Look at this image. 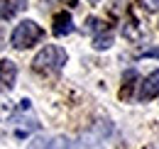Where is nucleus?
<instances>
[{
	"label": "nucleus",
	"mask_w": 159,
	"mask_h": 149,
	"mask_svg": "<svg viewBox=\"0 0 159 149\" xmlns=\"http://www.w3.org/2000/svg\"><path fill=\"white\" fill-rule=\"evenodd\" d=\"M64 64H66V52L57 47V44H47L44 49H42L39 54L34 56V61H32V69L37 71V74H59L61 69H64Z\"/></svg>",
	"instance_id": "obj_1"
},
{
	"label": "nucleus",
	"mask_w": 159,
	"mask_h": 149,
	"mask_svg": "<svg viewBox=\"0 0 159 149\" xmlns=\"http://www.w3.org/2000/svg\"><path fill=\"white\" fill-rule=\"evenodd\" d=\"M42 37H44V29H42L39 25L32 22V20H25V22H20V25L12 29L10 44H12L15 49H30V47H34Z\"/></svg>",
	"instance_id": "obj_2"
},
{
	"label": "nucleus",
	"mask_w": 159,
	"mask_h": 149,
	"mask_svg": "<svg viewBox=\"0 0 159 149\" xmlns=\"http://www.w3.org/2000/svg\"><path fill=\"white\" fill-rule=\"evenodd\" d=\"M86 25H88V29L93 32V47H96L98 52L108 49V47L113 44V29H110L105 22H100V20H96V17H91Z\"/></svg>",
	"instance_id": "obj_3"
},
{
	"label": "nucleus",
	"mask_w": 159,
	"mask_h": 149,
	"mask_svg": "<svg viewBox=\"0 0 159 149\" xmlns=\"http://www.w3.org/2000/svg\"><path fill=\"white\" fill-rule=\"evenodd\" d=\"M15 78H17L15 61L2 59V61H0V91H10V88L15 86Z\"/></svg>",
	"instance_id": "obj_4"
},
{
	"label": "nucleus",
	"mask_w": 159,
	"mask_h": 149,
	"mask_svg": "<svg viewBox=\"0 0 159 149\" xmlns=\"http://www.w3.org/2000/svg\"><path fill=\"white\" fill-rule=\"evenodd\" d=\"M27 149H69V142L64 137H37Z\"/></svg>",
	"instance_id": "obj_5"
},
{
	"label": "nucleus",
	"mask_w": 159,
	"mask_h": 149,
	"mask_svg": "<svg viewBox=\"0 0 159 149\" xmlns=\"http://www.w3.org/2000/svg\"><path fill=\"white\" fill-rule=\"evenodd\" d=\"M159 95V71H152L142 81V93H139V100H152Z\"/></svg>",
	"instance_id": "obj_6"
},
{
	"label": "nucleus",
	"mask_w": 159,
	"mask_h": 149,
	"mask_svg": "<svg viewBox=\"0 0 159 149\" xmlns=\"http://www.w3.org/2000/svg\"><path fill=\"white\" fill-rule=\"evenodd\" d=\"M71 32H74L71 15H69V12H57V15H54V34H57V37H64V34H71Z\"/></svg>",
	"instance_id": "obj_7"
},
{
	"label": "nucleus",
	"mask_w": 159,
	"mask_h": 149,
	"mask_svg": "<svg viewBox=\"0 0 159 149\" xmlns=\"http://www.w3.org/2000/svg\"><path fill=\"white\" fill-rule=\"evenodd\" d=\"M22 7H25V0H0V20L15 17Z\"/></svg>",
	"instance_id": "obj_8"
},
{
	"label": "nucleus",
	"mask_w": 159,
	"mask_h": 149,
	"mask_svg": "<svg viewBox=\"0 0 159 149\" xmlns=\"http://www.w3.org/2000/svg\"><path fill=\"white\" fill-rule=\"evenodd\" d=\"M139 5H142V10H147V12H157L159 10V0H139Z\"/></svg>",
	"instance_id": "obj_9"
},
{
	"label": "nucleus",
	"mask_w": 159,
	"mask_h": 149,
	"mask_svg": "<svg viewBox=\"0 0 159 149\" xmlns=\"http://www.w3.org/2000/svg\"><path fill=\"white\" fill-rule=\"evenodd\" d=\"M127 78H130V81H135V78H137V74H135V71H130V74H127ZM132 86H135V83H127V81H125V88H122V98H130V91H132Z\"/></svg>",
	"instance_id": "obj_10"
},
{
	"label": "nucleus",
	"mask_w": 159,
	"mask_h": 149,
	"mask_svg": "<svg viewBox=\"0 0 159 149\" xmlns=\"http://www.w3.org/2000/svg\"><path fill=\"white\" fill-rule=\"evenodd\" d=\"M44 5H76V0H42Z\"/></svg>",
	"instance_id": "obj_11"
},
{
	"label": "nucleus",
	"mask_w": 159,
	"mask_h": 149,
	"mask_svg": "<svg viewBox=\"0 0 159 149\" xmlns=\"http://www.w3.org/2000/svg\"><path fill=\"white\" fill-rule=\"evenodd\" d=\"M142 56H157V59H159V47H154V49H147Z\"/></svg>",
	"instance_id": "obj_12"
},
{
	"label": "nucleus",
	"mask_w": 159,
	"mask_h": 149,
	"mask_svg": "<svg viewBox=\"0 0 159 149\" xmlns=\"http://www.w3.org/2000/svg\"><path fill=\"white\" fill-rule=\"evenodd\" d=\"M2 44H5V37H2V32H0V49H2Z\"/></svg>",
	"instance_id": "obj_13"
},
{
	"label": "nucleus",
	"mask_w": 159,
	"mask_h": 149,
	"mask_svg": "<svg viewBox=\"0 0 159 149\" xmlns=\"http://www.w3.org/2000/svg\"><path fill=\"white\" fill-rule=\"evenodd\" d=\"M88 2H100V0H88Z\"/></svg>",
	"instance_id": "obj_14"
}]
</instances>
